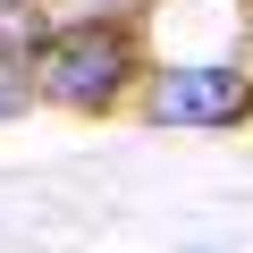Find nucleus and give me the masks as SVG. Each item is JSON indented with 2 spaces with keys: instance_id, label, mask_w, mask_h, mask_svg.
I'll return each instance as SVG.
<instances>
[{
  "instance_id": "2",
  "label": "nucleus",
  "mask_w": 253,
  "mask_h": 253,
  "mask_svg": "<svg viewBox=\"0 0 253 253\" xmlns=\"http://www.w3.org/2000/svg\"><path fill=\"white\" fill-rule=\"evenodd\" d=\"M245 101H253V93H245V76H236V68H219V59L161 68V84H152V118H161V126H228Z\"/></svg>"
},
{
  "instance_id": "3",
  "label": "nucleus",
  "mask_w": 253,
  "mask_h": 253,
  "mask_svg": "<svg viewBox=\"0 0 253 253\" xmlns=\"http://www.w3.org/2000/svg\"><path fill=\"white\" fill-rule=\"evenodd\" d=\"M34 34H42V9H34V0H0V59H17Z\"/></svg>"
},
{
  "instance_id": "1",
  "label": "nucleus",
  "mask_w": 253,
  "mask_h": 253,
  "mask_svg": "<svg viewBox=\"0 0 253 253\" xmlns=\"http://www.w3.org/2000/svg\"><path fill=\"white\" fill-rule=\"evenodd\" d=\"M118 84H126V42H118V34H101V26H68V34H51V51H42V93H51V101H68V110H101Z\"/></svg>"
},
{
  "instance_id": "4",
  "label": "nucleus",
  "mask_w": 253,
  "mask_h": 253,
  "mask_svg": "<svg viewBox=\"0 0 253 253\" xmlns=\"http://www.w3.org/2000/svg\"><path fill=\"white\" fill-rule=\"evenodd\" d=\"M26 93H34L26 59H0V118H17V110H26Z\"/></svg>"
}]
</instances>
